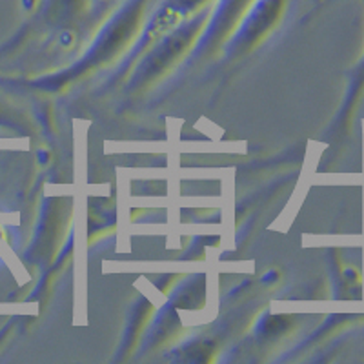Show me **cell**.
<instances>
[]
</instances>
